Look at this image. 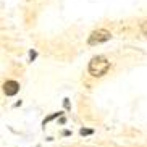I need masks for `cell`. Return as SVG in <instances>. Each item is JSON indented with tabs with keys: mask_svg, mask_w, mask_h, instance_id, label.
Masks as SVG:
<instances>
[{
	"mask_svg": "<svg viewBox=\"0 0 147 147\" xmlns=\"http://www.w3.org/2000/svg\"><path fill=\"white\" fill-rule=\"evenodd\" d=\"M110 37H112V34H110L107 29H97V31H94V32L89 36V40H87V42L91 44V45H95V44L107 42Z\"/></svg>",
	"mask_w": 147,
	"mask_h": 147,
	"instance_id": "2",
	"label": "cell"
},
{
	"mask_svg": "<svg viewBox=\"0 0 147 147\" xmlns=\"http://www.w3.org/2000/svg\"><path fill=\"white\" fill-rule=\"evenodd\" d=\"M108 68H110V61H108L104 55H97L89 61V73H91L94 78L104 76L108 71Z\"/></svg>",
	"mask_w": 147,
	"mask_h": 147,
	"instance_id": "1",
	"label": "cell"
},
{
	"mask_svg": "<svg viewBox=\"0 0 147 147\" xmlns=\"http://www.w3.org/2000/svg\"><path fill=\"white\" fill-rule=\"evenodd\" d=\"M141 31H142L144 36H147V21H144L142 24H141Z\"/></svg>",
	"mask_w": 147,
	"mask_h": 147,
	"instance_id": "4",
	"label": "cell"
},
{
	"mask_svg": "<svg viewBox=\"0 0 147 147\" xmlns=\"http://www.w3.org/2000/svg\"><path fill=\"white\" fill-rule=\"evenodd\" d=\"M18 91H20V84L16 81H7L3 84V92L7 95H15L18 94Z\"/></svg>",
	"mask_w": 147,
	"mask_h": 147,
	"instance_id": "3",
	"label": "cell"
}]
</instances>
